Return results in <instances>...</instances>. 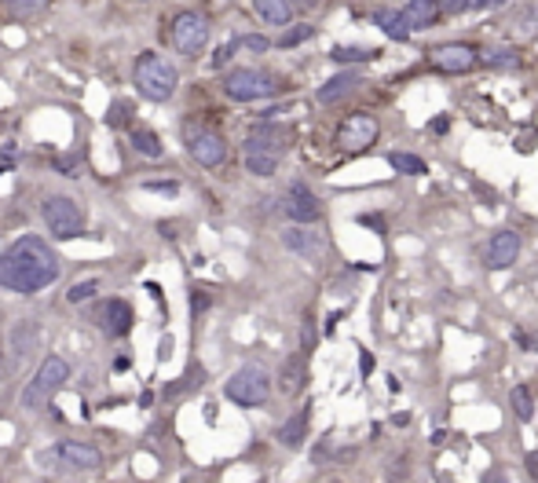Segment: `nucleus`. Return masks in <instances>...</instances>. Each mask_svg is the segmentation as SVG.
<instances>
[{"mask_svg": "<svg viewBox=\"0 0 538 483\" xmlns=\"http://www.w3.org/2000/svg\"><path fill=\"white\" fill-rule=\"evenodd\" d=\"M55 279H59V260L41 234H22L0 253V289L29 297L48 289Z\"/></svg>", "mask_w": 538, "mask_h": 483, "instance_id": "nucleus-1", "label": "nucleus"}, {"mask_svg": "<svg viewBox=\"0 0 538 483\" xmlns=\"http://www.w3.org/2000/svg\"><path fill=\"white\" fill-rule=\"evenodd\" d=\"M44 469L51 472H67V476H84V472H99L103 469V455L92 443H81V439H59L48 450H41L37 458Z\"/></svg>", "mask_w": 538, "mask_h": 483, "instance_id": "nucleus-2", "label": "nucleus"}, {"mask_svg": "<svg viewBox=\"0 0 538 483\" xmlns=\"http://www.w3.org/2000/svg\"><path fill=\"white\" fill-rule=\"evenodd\" d=\"M132 77H136L139 96L151 99V103H165L176 92V67L169 63L165 55H158V51H139Z\"/></svg>", "mask_w": 538, "mask_h": 483, "instance_id": "nucleus-3", "label": "nucleus"}, {"mask_svg": "<svg viewBox=\"0 0 538 483\" xmlns=\"http://www.w3.org/2000/svg\"><path fill=\"white\" fill-rule=\"evenodd\" d=\"M67 381H70V362H67L63 355H48L41 367H37V374L29 377V384L22 388V407H26V410L44 407Z\"/></svg>", "mask_w": 538, "mask_h": 483, "instance_id": "nucleus-4", "label": "nucleus"}, {"mask_svg": "<svg viewBox=\"0 0 538 483\" xmlns=\"http://www.w3.org/2000/svg\"><path fill=\"white\" fill-rule=\"evenodd\" d=\"M224 396L234 403V407H264L267 396H272V374H267L264 367H257V362H249V367L234 370L224 384Z\"/></svg>", "mask_w": 538, "mask_h": 483, "instance_id": "nucleus-5", "label": "nucleus"}, {"mask_svg": "<svg viewBox=\"0 0 538 483\" xmlns=\"http://www.w3.org/2000/svg\"><path fill=\"white\" fill-rule=\"evenodd\" d=\"M41 220L48 224V231L55 234V238H81L84 234V213H81V205L74 202V198H67V194H51V198H44V205H41Z\"/></svg>", "mask_w": 538, "mask_h": 483, "instance_id": "nucleus-6", "label": "nucleus"}, {"mask_svg": "<svg viewBox=\"0 0 538 483\" xmlns=\"http://www.w3.org/2000/svg\"><path fill=\"white\" fill-rule=\"evenodd\" d=\"M279 92V81L264 70H231L224 77V96L234 103H253V99H267Z\"/></svg>", "mask_w": 538, "mask_h": 483, "instance_id": "nucleus-7", "label": "nucleus"}, {"mask_svg": "<svg viewBox=\"0 0 538 483\" xmlns=\"http://www.w3.org/2000/svg\"><path fill=\"white\" fill-rule=\"evenodd\" d=\"M209 34H213V29H209V19L202 12H179L172 19V48L179 55H187V59H194V55L205 51Z\"/></svg>", "mask_w": 538, "mask_h": 483, "instance_id": "nucleus-8", "label": "nucleus"}, {"mask_svg": "<svg viewBox=\"0 0 538 483\" xmlns=\"http://www.w3.org/2000/svg\"><path fill=\"white\" fill-rule=\"evenodd\" d=\"M377 136H381V125L370 114H352L337 125V146L348 150V154H359V150L374 146Z\"/></svg>", "mask_w": 538, "mask_h": 483, "instance_id": "nucleus-9", "label": "nucleus"}, {"mask_svg": "<svg viewBox=\"0 0 538 483\" xmlns=\"http://www.w3.org/2000/svg\"><path fill=\"white\" fill-rule=\"evenodd\" d=\"M187 150H191V158L202 169H217V165L227 162V143L217 132H209V129H191L187 132Z\"/></svg>", "mask_w": 538, "mask_h": 483, "instance_id": "nucleus-10", "label": "nucleus"}, {"mask_svg": "<svg viewBox=\"0 0 538 483\" xmlns=\"http://www.w3.org/2000/svg\"><path fill=\"white\" fill-rule=\"evenodd\" d=\"M520 257V234L517 231H494L484 246V267L487 271H505Z\"/></svg>", "mask_w": 538, "mask_h": 483, "instance_id": "nucleus-11", "label": "nucleus"}, {"mask_svg": "<svg viewBox=\"0 0 538 483\" xmlns=\"http://www.w3.org/2000/svg\"><path fill=\"white\" fill-rule=\"evenodd\" d=\"M432 67H439L443 74H469L476 63H480V51H476L472 44H458V41H451V44H439V48H432Z\"/></svg>", "mask_w": 538, "mask_h": 483, "instance_id": "nucleus-12", "label": "nucleus"}, {"mask_svg": "<svg viewBox=\"0 0 538 483\" xmlns=\"http://www.w3.org/2000/svg\"><path fill=\"white\" fill-rule=\"evenodd\" d=\"M319 213H322V205H319V198L305 184H293L286 191V198H282V217L286 220H293V224H315Z\"/></svg>", "mask_w": 538, "mask_h": 483, "instance_id": "nucleus-13", "label": "nucleus"}, {"mask_svg": "<svg viewBox=\"0 0 538 483\" xmlns=\"http://www.w3.org/2000/svg\"><path fill=\"white\" fill-rule=\"evenodd\" d=\"M37 341H41V326L37 322H19L15 329H12V341H8V374H15L22 362L34 355V348H37Z\"/></svg>", "mask_w": 538, "mask_h": 483, "instance_id": "nucleus-14", "label": "nucleus"}, {"mask_svg": "<svg viewBox=\"0 0 538 483\" xmlns=\"http://www.w3.org/2000/svg\"><path fill=\"white\" fill-rule=\"evenodd\" d=\"M132 322H136V312H132V305L129 300H107V305L99 308V326L107 329L110 337H125L129 329H132Z\"/></svg>", "mask_w": 538, "mask_h": 483, "instance_id": "nucleus-15", "label": "nucleus"}, {"mask_svg": "<svg viewBox=\"0 0 538 483\" xmlns=\"http://www.w3.org/2000/svg\"><path fill=\"white\" fill-rule=\"evenodd\" d=\"M282 246L293 253V257H319L322 253V238L312 231V224H289L282 231Z\"/></svg>", "mask_w": 538, "mask_h": 483, "instance_id": "nucleus-16", "label": "nucleus"}, {"mask_svg": "<svg viewBox=\"0 0 538 483\" xmlns=\"http://www.w3.org/2000/svg\"><path fill=\"white\" fill-rule=\"evenodd\" d=\"M400 12L407 19V26H410V34H422V29H429V26H436L443 19L436 0H407Z\"/></svg>", "mask_w": 538, "mask_h": 483, "instance_id": "nucleus-17", "label": "nucleus"}, {"mask_svg": "<svg viewBox=\"0 0 538 483\" xmlns=\"http://www.w3.org/2000/svg\"><path fill=\"white\" fill-rule=\"evenodd\" d=\"M286 146H289V136H286V129H275V125H257L246 136V150H272V154H282Z\"/></svg>", "mask_w": 538, "mask_h": 483, "instance_id": "nucleus-18", "label": "nucleus"}, {"mask_svg": "<svg viewBox=\"0 0 538 483\" xmlns=\"http://www.w3.org/2000/svg\"><path fill=\"white\" fill-rule=\"evenodd\" d=\"M370 22L377 26V29H384V37H392V41H410V26H407V19H403V12H392V8H377V12H370Z\"/></svg>", "mask_w": 538, "mask_h": 483, "instance_id": "nucleus-19", "label": "nucleus"}, {"mask_svg": "<svg viewBox=\"0 0 538 483\" xmlns=\"http://www.w3.org/2000/svg\"><path fill=\"white\" fill-rule=\"evenodd\" d=\"M253 12L260 15V22L279 26V29H286L293 22V4H289V0H253Z\"/></svg>", "mask_w": 538, "mask_h": 483, "instance_id": "nucleus-20", "label": "nucleus"}, {"mask_svg": "<svg viewBox=\"0 0 538 483\" xmlns=\"http://www.w3.org/2000/svg\"><path fill=\"white\" fill-rule=\"evenodd\" d=\"M308 417H312V410H308V407H305V410H297V414L286 421V425L279 429V443H282V447H289V450L301 447V443H305V436H308Z\"/></svg>", "mask_w": 538, "mask_h": 483, "instance_id": "nucleus-21", "label": "nucleus"}, {"mask_svg": "<svg viewBox=\"0 0 538 483\" xmlns=\"http://www.w3.org/2000/svg\"><path fill=\"white\" fill-rule=\"evenodd\" d=\"M355 84H359V74H337V77H330V81H326V84L319 88L315 99H319L322 107H330V103H337L341 96H348Z\"/></svg>", "mask_w": 538, "mask_h": 483, "instance_id": "nucleus-22", "label": "nucleus"}, {"mask_svg": "<svg viewBox=\"0 0 538 483\" xmlns=\"http://www.w3.org/2000/svg\"><path fill=\"white\" fill-rule=\"evenodd\" d=\"M484 67H498V70H517L520 67V48L517 44H494L487 51H480Z\"/></svg>", "mask_w": 538, "mask_h": 483, "instance_id": "nucleus-23", "label": "nucleus"}, {"mask_svg": "<svg viewBox=\"0 0 538 483\" xmlns=\"http://www.w3.org/2000/svg\"><path fill=\"white\" fill-rule=\"evenodd\" d=\"M246 169L253 176H275L279 172V154H272V150H246Z\"/></svg>", "mask_w": 538, "mask_h": 483, "instance_id": "nucleus-24", "label": "nucleus"}, {"mask_svg": "<svg viewBox=\"0 0 538 483\" xmlns=\"http://www.w3.org/2000/svg\"><path fill=\"white\" fill-rule=\"evenodd\" d=\"M129 139H132V146L139 150L143 158H162V139H158V132H151V129L136 125V129L129 132Z\"/></svg>", "mask_w": 538, "mask_h": 483, "instance_id": "nucleus-25", "label": "nucleus"}, {"mask_svg": "<svg viewBox=\"0 0 538 483\" xmlns=\"http://www.w3.org/2000/svg\"><path fill=\"white\" fill-rule=\"evenodd\" d=\"M388 165H392L396 172H403V176H425L429 172V165L417 154H410V150H392V154H388Z\"/></svg>", "mask_w": 538, "mask_h": 483, "instance_id": "nucleus-26", "label": "nucleus"}, {"mask_svg": "<svg viewBox=\"0 0 538 483\" xmlns=\"http://www.w3.org/2000/svg\"><path fill=\"white\" fill-rule=\"evenodd\" d=\"M312 37H315V29H312L308 22H297V26L289 22V26H286V34L275 41V48H286V51H289V48H301V44H305V41H312Z\"/></svg>", "mask_w": 538, "mask_h": 483, "instance_id": "nucleus-27", "label": "nucleus"}, {"mask_svg": "<svg viewBox=\"0 0 538 483\" xmlns=\"http://www.w3.org/2000/svg\"><path fill=\"white\" fill-rule=\"evenodd\" d=\"M330 59L334 63H370V59H377L374 48H355V44H337L330 48Z\"/></svg>", "mask_w": 538, "mask_h": 483, "instance_id": "nucleus-28", "label": "nucleus"}, {"mask_svg": "<svg viewBox=\"0 0 538 483\" xmlns=\"http://www.w3.org/2000/svg\"><path fill=\"white\" fill-rule=\"evenodd\" d=\"M510 407H513V414H517L520 421H531V417H534V396H531L527 384H517V388L510 392Z\"/></svg>", "mask_w": 538, "mask_h": 483, "instance_id": "nucleus-29", "label": "nucleus"}, {"mask_svg": "<svg viewBox=\"0 0 538 483\" xmlns=\"http://www.w3.org/2000/svg\"><path fill=\"white\" fill-rule=\"evenodd\" d=\"M279 384H282V392H286V396H293V392L305 384V359H289L286 367H282V377H279Z\"/></svg>", "mask_w": 538, "mask_h": 483, "instance_id": "nucleus-30", "label": "nucleus"}, {"mask_svg": "<svg viewBox=\"0 0 538 483\" xmlns=\"http://www.w3.org/2000/svg\"><path fill=\"white\" fill-rule=\"evenodd\" d=\"M96 293H99V279H84V282L67 289V300H70V305H84V300H92Z\"/></svg>", "mask_w": 538, "mask_h": 483, "instance_id": "nucleus-31", "label": "nucleus"}, {"mask_svg": "<svg viewBox=\"0 0 538 483\" xmlns=\"http://www.w3.org/2000/svg\"><path fill=\"white\" fill-rule=\"evenodd\" d=\"M8 12H15V15H41L51 0H0Z\"/></svg>", "mask_w": 538, "mask_h": 483, "instance_id": "nucleus-32", "label": "nucleus"}, {"mask_svg": "<svg viewBox=\"0 0 538 483\" xmlns=\"http://www.w3.org/2000/svg\"><path fill=\"white\" fill-rule=\"evenodd\" d=\"M143 191H154V194H179V179H143Z\"/></svg>", "mask_w": 538, "mask_h": 483, "instance_id": "nucleus-33", "label": "nucleus"}, {"mask_svg": "<svg viewBox=\"0 0 538 483\" xmlns=\"http://www.w3.org/2000/svg\"><path fill=\"white\" fill-rule=\"evenodd\" d=\"M238 48H246L253 55H264L267 48H272V41H267L264 34H242V37H238Z\"/></svg>", "mask_w": 538, "mask_h": 483, "instance_id": "nucleus-34", "label": "nucleus"}, {"mask_svg": "<svg viewBox=\"0 0 538 483\" xmlns=\"http://www.w3.org/2000/svg\"><path fill=\"white\" fill-rule=\"evenodd\" d=\"M439 4V15H465L472 12V0H436Z\"/></svg>", "mask_w": 538, "mask_h": 483, "instance_id": "nucleus-35", "label": "nucleus"}, {"mask_svg": "<svg viewBox=\"0 0 538 483\" xmlns=\"http://www.w3.org/2000/svg\"><path fill=\"white\" fill-rule=\"evenodd\" d=\"M238 51V37H231L224 48H217V55H213V70H224L227 63H231V55Z\"/></svg>", "mask_w": 538, "mask_h": 483, "instance_id": "nucleus-36", "label": "nucleus"}, {"mask_svg": "<svg viewBox=\"0 0 538 483\" xmlns=\"http://www.w3.org/2000/svg\"><path fill=\"white\" fill-rule=\"evenodd\" d=\"M15 165H19V146L4 143V146H0V172H12Z\"/></svg>", "mask_w": 538, "mask_h": 483, "instance_id": "nucleus-37", "label": "nucleus"}, {"mask_svg": "<svg viewBox=\"0 0 538 483\" xmlns=\"http://www.w3.org/2000/svg\"><path fill=\"white\" fill-rule=\"evenodd\" d=\"M513 337H517V344H520L524 352H534V355H538V329H534V334H524V329H517Z\"/></svg>", "mask_w": 538, "mask_h": 483, "instance_id": "nucleus-38", "label": "nucleus"}, {"mask_svg": "<svg viewBox=\"0 0 538 483\" xmlns=\"http://www.w3.org/2000/svg\"><path fill=\"white\" fill-rule=\"evenodd\" d=\"M517 29H520V34H531V29H538V4L527 8V19H520Z\"/></svg>", "mask_w": 538, "mask_h": 483, "instance_id": "nucleus-39", "label": "nucleus"}, {"mask_svg": "<svg viewBox=\"0 0 538 483\" xmlns=\"http://www.w3.org/2000/svg\"><path fill=\"white\" fill-rule=\"evenodd\" d=\"M447 129H451V117H447V114H436V117L429 121V132H436V136H443Z\"/></svg>", "mask_w": 538, "mask_h": 483, "instance_id": "nucleus-40", "label": "nucleus"}, {"mask_svg": "<svg viewBox=\"0 0 538 483\" xmlns=\"http://www.w3.org/2000/svg\"><path fill=\"white\" fill-rule=\"evenodd\" d=\"M107 117H110V121H117V117H132V107H129L125 99H117V103L110 107V114H107Z\"/></svg>", "mask_w": 538, "mask_h": 483, "instance_id": "nucleus-41", "label": "nucleus"}, {"mask_svg": "<svg viewBox=\"0 0 538 483\" xmlns=\"http://www.w3.org/2000/svg\"><path fill=\"white\" fill-rule=\"evenodd\" d=\"M205 308H209V297H205V293H191V312L202 315Z\"/></svg>", "mask_w": 538, "mask_h": 483, "instance_id": "nucleus-42", "label": "nucleus"}, {"mask_svg": "<svg viewBox=\"0 0 538 483\" xmlns=\"http://www.w3.org/2000/svg\"><path fill=\"white\" fill-rule=\"evenodd\" d=\"M51 169H55V172H67V176H74V172H77L74 158H59V162H51Z\"/></svg>", "mask_w": 538, "mask_h": 483, "instance_id": "nucleus-43", "label": "nucleus"}, {"mask_svg": "<svg viewBox=\"0 0 538 483\" xmlns=\"http://www.w3.org/2000/svg\"><path fill=\"white\" fill-rule=\"evenodd\" d=\"M125 370H132V355H117L114 359V374H125Z\"/></svg>", "mask_w": 538, "mask_h": 483, "instance_id": "nucleus-44", "label": "nucleus"}, {"mask_svg": "<svg viewBox=\"0 0 538 483\" xmlns=\"http://www.w3.org/2000/svg\"><path fill=\"white\" fill-rule=\"evenodd\" d=\"M312 348H315V326L305 322V352H312Z\"/></svg>", "mask_w": 538, "mask_h": 483, "instance_id": "nucleus-45", "label": "nucleus"}, {"mask_svg": "<svg viewBox=\"0 0 538 483\" xmlns=\"http://www.w3.org/2000/svg\"><path fill=\"white\" fill-rule=\"evenodd\" d=\"M524 465H527V472H531V476L538 479V450H531V455L524 458Z\"/></svg>", "mask_w": 538, "mask_h": 483, "instance_id": "nucleus-46", "label": "nucleus"}, {"mask_svg": "<svg viewBox=\"0 0 538 483\" xmlns=\"http://www.w3.org/2000/svg\"><path fill=\"white\" fill-rule=\"evenodd\" d=\"M359 362H363V374H370V370H374V355H367V352H363V355H359Z\"/></svg>", "mask_w": 538, "mask_h": 483, "instance_id": "nucleus-47", "label": "nucleus"}, {"mask_svg": "<svg viewBox=\"0 0 538 483\" xmlns=\"http://www.w3.org/2000/svg\"><path fill=\"white\" fill-rule=\"evenodd\" d=\"M289 4H293V8H315L319 0H289Z\"/></svg>", "mask_w": 538, "mask_h": 483, "instance_id": "nucleus-48", "label": "nucleus"}, {"mask_svg": "<svg viewBox=\"0 0 538 483\" xmlns=\"http://www.w3.org/2000/svg\"><path fill=\"white\" fill-rule=\"evenodd\" d=\"M487 4H491V0H472V12H484Z\"/></svg>", "mask_w": 538, "mask_h": 483, "instance_id": "nucleus-49", "label": "nucleus"}]
</instances>
